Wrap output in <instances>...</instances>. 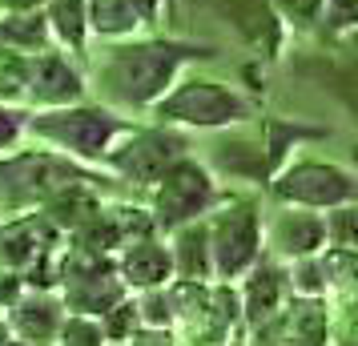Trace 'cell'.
Listing matches in <instances>:
<instances>
[{
    "label": "cell",
    "mask_w": 358,
    "mask_h": 346,
    "mask_svg": "<svg viewBox=\"0 0 358 346\" xmlns=\"http://www.w3.org/2000/svg\"><path fill=\"white\" fill-rule=\"evenodd\" d=\"M85 20H89V36H101L105 45L109 41H129L145 29L141 17L125 0H85Z\"/></svg>",
    "instance_id": "17"
},
{
    "label": "cell",
    "mask_w": 358,
    "mask_h": 346,
    "mask_svg": "<svg viewBox=\"0 0 358 346\" xmlns=\"http://www.w3.org/2000/svg\"><path fill=\"white\" fill-rule=\"evenodd\" d=\"M8 338H13V330H8V322H4V318H0V346L8 343Z\"/></svg>",
    "instance_id": "27"
},
{
    "label": "cell",
    "mask_w": 358,
    "mask_h": 346,
    "mask_svg": "<svg viewBox=\"0 0 358 346\" xmlns=\"http://www.w3.org/2000/svg\"><path fill=\"white\" fill-rule=\"evenodd\" d=\"M121 346H178L169 330H153V326H141L133 338H125Z\"/></svg>",
    "instance_id": "23"
},
{
    "label": "cell",
    "mask_w": 358,
    "mask_h": 346,
    "mask_svg": "<svg viewBox=\"0 0 358 346\" xmlns=\"http://www.w3.org/2000/svg\"><path fill=\"white\" fill-rule=\"evenodd\" d=\"M117 278L125 282L129 294H141V290H162L173 282V254H169V242H162L157 233H145V238H133L129 246H121L113 254Z\"/></svg>",
    "instance_id": "12"
},
{
    "label": "cell",
    "mask_w": 358,
    "mask_h": 346,
    "mask_svg": "<svg viewBox=\"0 0 358 346\" xmlns=\"http://www.w3.org/2000/svg\"><path fill=\"white\" fill-rule=\"evenodd\" d=\"M24 73H29V52L0 49V101L4 105L24 101Z\"/></svg>",
    "instance_id": "19"
},
{
    "label": "cell",
    "mask_w": 358,
    "mask_h": 346,
    "mask_svg": "<svg viewBox=\"0 0 358 346\" xmlns=\"http://www.w3.org/2000/svg\"><path fill=\"white\" fill-rule=\"evenodd\" d=\"M278 334L290 346H326L330 343V306L326 298H298L282 302V310L270 318Z\"/></svg>",
    "instance_id": "14"
},
{
    "label": "cell",
    "mask_w": 358,
    "mask_h": 346,
    "mask_svg": "<svg viewBox=\"0 0 358 346\" xmlns=\"http://www.w3.org/2000/svg\"><path fill=\"white\" fill-rule=\"evenodd\" d=\"M89 182H97L93 165L61 157L52 149H17V153L8 149V153H0V210L8 217L41 210L52 194Z\"/></svg>",
    "instance_id": "3"
},
{
    "label": "cell",
    "mask_w": 358,
    "mask_h": 346,
    "mask_svg": "<svg viewBox=\"0 0 358 346\" xmlns=\"http://www.w3.org/2000/svg\"><path fill=\"white\" fill-rule=\"evenodd\" d=\"M0 318L8 322L13 338H20V343H29V346H49V343H57V330H61L65 306H61L57 290L24 286V290L4 306Z\"/></svg>",
    "instance_id": "11"
},
{
    "label": "cell",
    "mask_w": 358,
    "mask_h": 346,
    "mask_svg": "<svg viewBox=\"0 0 358 346\" xmlns=\"http://www.w3.org/2000/svg\"><path fill=\"white\" fill-rule=\"evenodd\" d=\"M24 121H29V109L0 101V153H8L24 141Z\"/></svg>",
    "instance_id": "21"
},
{
    "label": "cell",
    "mask_w": 358,
    "mask_h": 346,
    "mask_svg": "<svg viewBox=\"0 0 358 346\" xmlns=\"http://www.w3.org/2000/svg\"><path fill=\"white\" fill-rule=\"evenodd\" d=\"M45 0H0V13H41Z\"/></svg>",
    "instance_id": "26"
},
{
    "label": "cell",
    "mask_w": 358,
    "mask_h": 346,
    "mask_svg": "<svg viewBox=\"0 0 358 346\" xmlns=\"http://www.w3.org/2000/svg\"><path fill=\"white\" fill-rule=\"evenodd\" d=\"M49 346H57V343H49Z\"/></svg>",
    "instance_id": "29"
},
{
    "label": "cell",
    "mask_w": 358,
    "mask_h": 346,
    "mask_svg": "<svg viewBox=\"0 0 358 346\" xmlns=\"http://www.w3.org/2000/svg\"><path fill=\"white\" fill-rule=\"evenodd\" d=\"M318 17L326 20V29L346 33V29H355V20H358V0H322Z\"/></svg>",
    "instance_id": "22"
},
{
    "label": "cell",
    "mask_w": 358,
    "mask_h": 346,
    "mask_svg": "<svg viewBox=\"0 0 358 346\" xmlns=\"http://www.w3.org/2000/svg\"><path fill=\"white\" fill-rule=\"evenodd\" d=\"M133 13L141 17V24H153L157 20V13H162V0H125Z\"/></svg>",
    "instance_id": "25"
},
{
    "label": "cell",
    "mask_w": 358,
    "mask_h": 346,
    "mask_svg": "<svg viewBox=\"0 0 358 346\" xmlns=\"http://www.w3.org/2000/svg\"><path fill=\"white\" fill-rule=\"evenodd\" d=\"M169 254H173V278L178 282H213L210 270V242H206V217L185 222L169 233Z\"/></svg>",
    "instance_id": "15"
},
{
    "label": "cell",
    "mask_w": 358,
    "mask_h": 346,
    "mask_svg": "<svg viewBox=\"0 0 358 346\" xmlns=\"http://www.w3.org/2000/svg\"><path fill=\"white\" fill-rule=\"evenodd\" d=\"M125 129H129L125 113H117L101 101L29 109V121H24V137H33L36 145L52 149L61 157H73L81 165H101V157Z\"/></svg>",
    "instance_id": "2"
},
{
    "label": "cell",
    "mask_w": 358,
    "mask_h": 346,
    "mask_svg": "<svg viewBox=\"0 0 358 346\" xmlns=\"http://www.w3.org/2000/svg\"><path fill=\"white\" fill-rule=\"evenodd\" d=\"M20 290H24L20 274H17V270H4V266H0V314H4V306H8Z\"/></svg>",
    "instance_id": "24"
},
{
    "label": "cell",
    "mask_w": 358,
    "mask_h": 346,
    "mask_svg": "<svg viewBox=\"0 0 358 346\" xmlns=\"http://www.w3.org/2000/svg\"><path fill=\"white\" fill-rule=\"evenodd\" d=\"M4 346H29V343H20V338H8V343H4Z\"/></svg>",
    "instance_id": "28"
},
{
    "label": "cell",
    "mask_w": 358,
    "mask_h": 346,
    "mask_svg": "<svg viewBox=\"0 0 358 346\" xmlns=\"http://www.w3.org/2000/svg\"><path fill=\"white\" fill-rule=\"evenodd\" d=\"M189 153V137L185 129H173V125H141V129H125L117 137L109 153L101 157V169H109L117 182L129 185H153L169 165Z\"/></svg>",
    "instance_id": "6"
},
{
    "label": "cell",
    "mask_w": 358,
    "mask_h": 346,
    "mask_svg": "<svg viewBox=\"0 0 358 346\" xmlns=\"http://www.w3.org/2000/svg\"><path fill=\"white\" fill-rule=\"evenodd\" d=\"M286 278H282V270H274L270 262H258L250 266L242 274V290H238V310H242V322L250 326H270V318L282 310V302H286Z\"/></svg>",
    "instance_id": "13"
},
{
    "label": "cell",
    "mask_w": 358,
    "mask_h": 346,
    "mask_svg": "<svg viewBox=\"0 0 358 346\" xmlns=\"http://www.w3.org/2000/svg\"><path fill=\"white\" fill-rule=\"evenodd\" d=\"M213 282H238L250 266L262 262V214L250 201H226L206 214Z\"/></svg>",
    "instance_id": "7"
},
{
    "label": "cell",
    "mask_w": 358,
    "mask_h": 346,
    "mask_svg": "<svg viewBox=\"0 0 358 346\" xmlns=\"http://www.w3.org/2000/svg\"><path fill=\"white\" fill-rule=\"evenodd\" d=\"M149 113L157 125H173V129H229V125H245L254 117V105L234 89V85L217 81V77H178L162 97L149 105Z\"/></svg>",
    "instance_id": "4"
},
{
    "label": "cell",
    "mask_w": 358,
    "mask_h": 346,
    "mask_svg": "<svg viewBox=\"0 0 358 346\" xmlns=\"http://www.w3.org/2000/svg\"><path fill=\"white\" fill-rule=\"evenodd\" d=\"M213 57L210 45L194 41H165V36H129V41H109L93 65V89L101 93V105L117 113L125 109H149L169 85L178 81L185 65Z\"/></svg>",
    "instance_id": "1"
},
{
    "label": "cell",
    "mask_w": 358,
    "mask_h": 346,
    "mask_svg": "<svg viewBox=\"0 0 358 346\" xmlns=\"http://www.w3.org/2000/svg\"><path fill=\"white\" fill-rule=\"evenodd\" d=\"M41 17L49 29V45L61 52L89 49V20H85V0H45Z\"/></svg>",
    "instance_id": "16"
},
{
    "label": "cell",
    "mask_w": 358,
    "mask_h": 346,
    "mask_svg": "<svg viewBox=\"0 0 358 346\" xmlns=\"http://www.w3.org/2000/svg\"><path fill=\"white\" fill-rule=\"evenodd\" d=\"M101 326H105V338L109 343H125V338H133L137 330H141V314H137V298L125 294L117 306H109V310L101 314Z\"/></svg>",
    "instance_id": "20"
},
{
    "label": "cell",
    "mask_w": 358,
    "mask_h": 346,
    "mask_svg": "<svg viewBox=\"0 0 358 346\" xmlns=\"http://www.w3.org/2000/svg\"><path fill=\"white\" fill-rule=\"evenodd\" d=\"M270 198L278 206H298V210L326 214V210H338V206H355L358 182L338 161L302 157V161H286L270 178Z\"/></svg>",
    "instance_id": "8"
},
{
    "label": "cell",
    "mask_w": 358,
    "mask_h": 346,
    "mask_svg": "<svg viewBox=\"0 0 358 346\" xmlns=\"http://www.w3.org/2000/svg\"><path fill=\"white\" fill-rule=\"evenodd\" d=\"M57 346H109V338H105L101 318H93V314H73V310H65V318H61V330H57Z\"/></svg>",
    "instance_id": "18"
},
{
    "label": "cell",
    "mask_w": 358,
    "mask_h": 346,
    "mask_svg": "<svg viewBox=\"0 0 358 346\" xmlns=\"http://www.w3.org/2000/svg\"><path fill=\"white\" fill-rule=\"evenodd\" d=\"M262 250L278 254L282 262L322 254L326 250L322 214H314V210H298V206H282L270 222H262Z\"/></svg>",
    "instance_id": "10"
},
{
    "label": "cell",
    "mask_w": 358,
    "mask_h": 346,
    "mask_svg": "<svg viewBox=\"0 0 358 346\" xmlns=\"http://www.w3.org/2000/svg\"><path fill=\"white\" fill-rule=\"evenodd\" d=\"M85 97H89V81H85L81 69L69 61V52L52 49V45L29 52V73H24V105L29 109L77 105Z\"/></svg>",
    "instance_id": "9"
},
{
    "label": "cell",
    "mask_w": 358,
    "mask_h": 346,
    "mask_svg": "<svg viewBox=\"0 0 358 346\" xmlns=\"http://www.w3.org/2000/svg\"><path fill=\"white\" fill-rule=\"evenodd\" d=\"M217 201H222V194H217L213 169L185 153L149 185V222L157 233H173L185 222L206 217Z\"/></svg>",
    "instance_id": "5"
}]
</instances>
